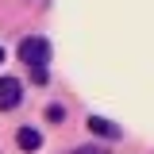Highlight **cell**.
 Masks as SVG:
<instances>
[{"instance_id":"obj_2","label":"cell","mask_w":154,"mask_h":154,"mask_svg":"<svg viewBox=\"0 0 154 154\" xmlns=\"http://www.w3.org/2000/svg\"><path fill=\"white\" fill-rule=\"evenodd\" d=\"M23 104V85L16 77H0V112H12Z\"/></svg>"},{"instance_id":"obj_1","label":"cell","mask_w":154,"mask_h":154,"mask_svg":"<svg viewBox=\"0 0 154 154\" xmlns=\"http://www.w3.org/2000/svg\"><path fill=\"white\" fill-rule=\"evenodd\" d=\"M19 62H27L31 69H35V66H46V62H50V42L38 38V35H27L19 42Z\"/></svg>"},{"instance_id":"obj_4","label":"cell","mask_w":154,"mask_h":154,"mask_svg":"<svg viewBox=\"0 0 154 154\" xmlns=\"http://www.w3.org/2000/svg\"><path fill=\"white\" fill-rule=\"evenodd\" d=\"M19 146H23V150H38V146H42V135L35 131V127H19Z\"/></svg>"},{"instance_id":"obj_8","label":"cell","mask_w":154,"mask_h":154,"mask_svg":"<svg viewBox=\"0 0 154 154\" xmlns=\"http://www.w3.org/2000/svg\"><path fill=\"white\" fill-rule=\"evenodd\" d=\"M0 62H4V46H0Z\"/></svg>"},{"instance_id":"obj_7","label":"cell","mask_w":154,"mask_h":154,"mask_svg":"<svg viewBox=\"0 0 154 154\" xmlns=\"http://www.w3.org/2000/svg\"><path fill=\"white\" fill-rule=\"evenodd\" d=\"M73 154H108V150H104V146H77Z\"/></svg>"},{"instance_id":"obj_5","label":"cell","mask_w":154,"mask_h":154,"mask_svg":"<svg viewBox=\"0 0 154 154\" xmlns=\"http://www.w3.org/2000/svg\"><path fill=\"white\" fill-rule=\"evenodd\" d=\"M62 116H66V108H62V104H50V108H46V119H54V123L62 119Z\"/></svg>"},{"instance_id":"obj_6","label":"cell","mask_w":154,"mask_h":154,"mask_svg":"<svg viewBox=\"0 0 154 154\" xmlns=\"http://www.w3.org/2000/svg\"><path fill=\"white\" fill-rule=\"evenodd\" d=\"M31 81H35V85H46V69L35 66V69H31Z\"/></svg>"},{"instance_id":"obj_3","label":"cell","mask_w":154,"mask_h":154,"mask_svg":"<svg viewBox=\"0 0 154 154\" xmlns=\"http://www.w3.org/2000/svg\"><path fill=\"white\" fill-rule=\"evenodd\" d=\"M89 131L104 135V139H119V127H116L112 119H104V116H89Z\"/></svg>"}]
</instances>
